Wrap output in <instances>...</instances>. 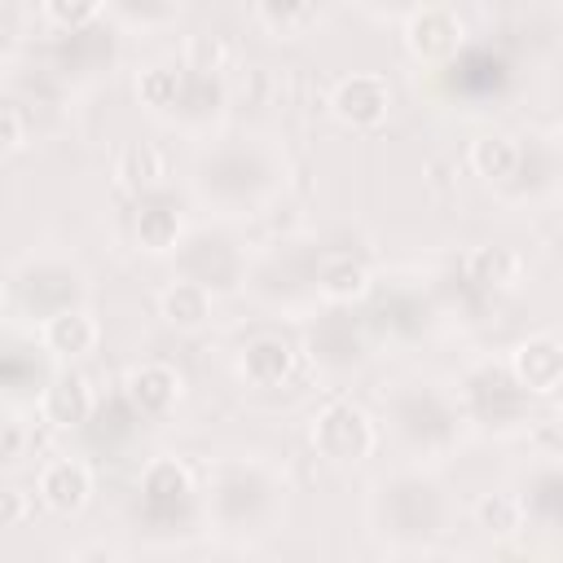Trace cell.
Instances as JSON below:
<instances>
[{
  "label": "cell",
  "mask_w": 563,
  "mask_h": 563,
  "mask_svg": "<svg viewBox=\"0 0 563 563\" xmlns=\"http://www.w3.org/2000/svg\"><path fill=\"white\" fill-rule=\"evenodd\" d=\"M374 422H369V413L361 409V405H352V400H330L317 418H312V449L325 457V462H339V466H347V462H361V457H369L374 453Z\"/></svg>",
  "instance_id": "1"
},
{
  "label": "cell",
  "mask_w": 563,
  "mask_h": 563,
  "mask_svg": "<svg viewBox=\"0 0 563 563\" xmlns=\"http://www.w3.org/2000/svg\"><path fill=\"white\" fill-rule=\"evenodd\" d=\"M462 35H466V22H462V13L453 4H422V9H413L405 18V44L422 62L453 57L457 44H462Z\"/></svg>",
  "instance_id": "2"
},
{
  "label": "cell",
  "mask_w": 563,
  "mask_h": 563,
  "mask_svg": "<svg viewBox=\"0 0 563 563\" xmlns=\"http://www.w3.org/2000/svg\"><path fill=\"white\" fill-rule=\"evenodd\" d=\"M330 110L347 128H378L387 119V110H391V88H387L383 75H369V70L347 75V79L334 84Z\"/></svg>",
  "instance_id": "3"
},
{
  "label": "cell",
  "mask_w": 563,
  "mask_h": 563,
  "mask_svg": "<svg viewBox=\"0 0 563 563\" xmlns=\"http://www.w3.org/2000/svg\"><path fill=\"white\" fill-rule=\"evenodd\" d=\"M510 374L523 391L550 396L563 387V339L559 334H532L510 352Z\"/></svg>",
  "instance_id": "4"
},
{
  "label": "cell",
  "mask_w": 563,
  "mask_h": 563,
  "mask_svg": "<svg viewBox=\"0 0 563 563\" xmlns=\"http://www.w3.org/2000/svg\"><path fill=\"white\" fill-rule=\"evenodd\" d=\"M35 488H40V501H44L48 510H57V515H79V510L88 506V497H92V471H88L79 457H53V462L40 471Z\"/></svg>",
  "instance_id": "5"
},
{
  "label": "cell",
  "mask_w": 563,
  "mask_h": 563,
  "mask_svg": "<svg viewBox=\"0 0 563 563\" xmlns=\"http://www.w3.org/2000/svg\"><path fill=\"white\" fill-rule=\"evenodd\" d=\"M40 339H44V347H48L53 356L75 361V356H88V352L97 347L101 325H97V317H92L88 308H57V312L40 325Z\"/></svg>",
  "instance_id": "6"
},
{
  "label": "cell",
  "mask_w": 563,
  "mask_h": 563,
  "mask_svg": "<svg viewBox=\"0 0 563 563\" xmlns=\"http://www.w3.org/2000/svg\"><path fill=\"white\" fill-rule=\"evenodd\" d=\"M40 413H44L48 427H62V431L84 427L88 413H92V387H88V378H79V374H57V378L40 391Z\"/></svg>",
  "instance_id": "7"
},
{
  "label": "cell",
  "mask_w": 563,
  "mask_h": 563,
  "mask_svg": "<svg viewBox=\"0 0 563 563\" xmlns=\"http://www.w3.org/2000/svg\"><path fill=\"white\" fill-rule=\"evenodd\" d=\"M180 396V374L167 361H145L128 374V400L136 413H167Z\"/></svg>",
  "instance_id": "8"
},
{
  "label": "cell",
  "mask_w": 563,
  "mask_h": 563,
  "mask_svg": "<svg viewBox=\"0 0 563 563\" xmlns=\"http://www.w3.org/2000/svg\"><path fill=\"white\" fill-rule=\"evenodd\" d=\"M290 365H295V347H290L286 339H277V334H264V339L246 343V352H242V374H246V383H255V387L282 383V378L290 374Z\"/></svg>",
  "instance_id": "9"
},
{
  "label": "cell",
  "mask_w": 563,
  "mask_h": 563,
  "mask_svg": "<svg viewBox=\"0 0 563 563\" xmlns=\"http://www.w3.org/2000/svg\"><path fill=\"white\" fill-rule=\"evenodd\" d=\"M317 290L330 303H352L369 290V268L352 255H325L321 268H317Z\"/></svg>",
  "instance_id": "10"
},
{
  "label": "cell",
  "mask_w": 563,
  "mask_h": 563,
  "mask_svg": "<svg viewBox=\"0 0 563 563\" xmlns=\"http://www.w3.org/2000/svg\"><path fill=\"white\" fill-rule=\"evenodd\" d=\"M158 312H163V321L176 325V330H198V325H207V317H211V290H207L202 282H176V286L163 290Z\"/></svg>",
  "instance_id": "11"
},
{
  "label": "cell",
  "mask_w": 563,
  "mask_h": 563,
  "mask_svg": "<svg viewBox=\"0 0 563 563\" xmlns=\"http://www.w3.org/2000/svg\"><path fill=\"white\" fill-rule=\"evenodd\" d=\"M519 158H523V150L506 132H484L479 141H471V167L484 180H510L519 172Z\"/></svg>",
  "instance_id": "12"
},
{
  "label": "cell",
  "mask_w": 563,
  "mask_h": 563,
  "mask_svg": "<svg viewBox=\"0 0 563 563\" xmlns=\"http://www.w3.org/2000/svg\"><path fill=\"white\" fill-rule=\"evenodd\" d=\"M136 238H141V246H145V251H154V255L172 251V246H176V238H180V211H176V207H167V202L145 207V211L136 216Z\"/></svg>",
  "instance_id": "13"
},
{
  "label": "cell",
  "mask_w": 563,
  "mask_h": 563,
  "mask_svg": "<svg viewBox=\"0 0 563 563\" xmlns=\"http://www.w3.org/2000/svg\"><path fill=\"white\" fill-rule=\"evenodd\" d=\"M471 277L488 290H506L519 282V255L510 246H479L471 255Z\"/></svg>",
  "instance_id": "14"
},
{
  "label": "cell",
  "mask_w": 563,
  "mask_h": 563,
  "mask_svg": "<svg viewBox=\"0 0 563 563\" xmlns=\"http://www.w3.org/2000/svg\"><path fill=\"white\" fill-rule=\"evenodd\" d=\"M119 176L132 189H150V185H158L167 176V163H163V154L154 145H128L123 158H119Z\"/></svg>",
  "instance_id": "15"
},
{
  "label": "cell",
  "mask_w": 563,
  "mask_h": 563,
  "mask_svg": "<svg viewBox=\"0 0 563 563\" xmlns=\"http://www.w3.org/2000/svg\"><path fill=\"white\" fill-rule=\"evenodd\" d=\"M475 515H479V523H484L488 532H497V537H510V532L523 528V501H519L515 493H488V497H479Z\"/></svg>",
  "instance_id": "16"
},
{
  "label": "cell",
  "mask_w": 563,
  "mask_h": 563,
  "mask_svg": "<svg viewBox=\"0 0 563 563\" xmlns=\"http://www.w3.org/2000/svg\"><path fill=\"white\" fill-rule=\"evenodd\" d=\"M141 484H145V493L154 501H180L189 493V471L176 457H158V462L145 466V479Z\"/></svg>",
  "instance_id": "17"
},
{
  "label": "cell",
  "mask_w": 563,
  "mask_h": 563,
  "mask_svg": "<svg viewBox=\"0 0 563 563\" xmlns=\"http://www.w3.org/2000/svg\"><path fill=\"white\" fill-rule=\"evenodd\" d=\"M136 92L150 110H167L180 97V70L176 66H145L141 79H136Z\"/></svg>",
  "instance_id": "18"
},
{
  "label": "cell",
  "mask_w": 563,
  "mask_h": 563,
  "mask_svg": "<svg viewBox=\"0 0 563 563\" xmlns=\"http://www.w3.org/2000/svg\"><path fill=\"white\" fill-rule=\"evenodd\" d=\"M185 62H189V70H202V75H211V70H224V62H229V44H224V35H189L185 40Z\"/></svg>",
  "instance_id": "19"
},
{
  "label": "cell",
  "mask_w": 563,
  "mask_h": 563,
  "mask_svg": "<svg viewBox=\"0 0 563 563\" xmlns=\"http://www.w3.org/2000/svg\"><path fill=\"white\" fill-rule=\"evenodd\" d=\"M97 13H101L97 0H70V4H66V0H48V4H44V18L57 22V26H70V31L88 26Z\"/></svg>",
  "instance_id": "20"
},
{
  "label": "cell",
  "mask_w": 563,
  "mask_h": 563,
  "mask_svg": "<svg viewBox=\"0 0 563 563\" xmlns=\"http://www.w3.org/2000/svg\"><path fill=\"white\" fill-rule=\"evenodd\" d=\"M255 18L260 22H268V26H277V31H290V26H303V22H312L317 18V9L312 4H260L255 9Z\"/></svg>",
  "instance_id": "21"
},
{
  "label": "cell",
  "mask_w": 563,
  "mask_h": 563,
  "mask_svg": "<svg viewBox=\"0 0 563 563\" xmlns=\"http://www.w3.org/2000/svg\"><path fill=\"white\" fill-rule=\"evenodd\" d=\"M0 141H4V150H18L22 145V114H18L13 101L0 106Z\"/></svg>",
  "instance_id": "22"
},
{
  "label": "cell",
  "mask_w": 563,
  "mask_h": 563,
  "mask_svg": "<svg viewBox=\"0 0 563 563\" xmlns=\"http://www.w3.org/2000/svg\"><path fill=\"white\" fill-rule=\"evenodd\" d=\"M26 519V493L22 488H4V528H18Z\"/></svg>",
  "instance_id": "23"
},
{
  "label": "cell",
  "mask_w": 563,
  "mask_h": 563,
  "mask_svg": "<svg viewBox=\"0 0 563 563\" xmlns=\"http://www.w3.org/2000/svg\"><path fill=\"white\" fill-rule=\"evenodd\" d=\"M18 449H22V427H18V422H9V427H4V462H13V457H18Z\"/></svg>",
  "instance_id": "24"
},
{
  "label": "cell",
  "mask_w": 563,
  "mask_h": 563,
  "mask_svg": "<svg viewBox=\"0 0 563 563\" xmlns=\"http://www.w3.org/2000/svg\"><path fill=\"white\" fill-rule=\"evenodd\" d=\"M554 431H559V435H563V405H559V409H554Z\"/></svg>",
  "instance_id": "25"
}]
</instances>
